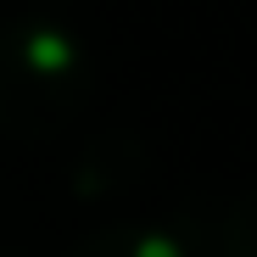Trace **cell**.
<instances>
[{
    "mask_svg": "<svg viewBox=\"0 0 257 257\" xmlns=\"http://www.w3.org/2000/svg\"><path fill=\"white\" fill-rule=\"evenodd\" d=\"M95 95V56L56 12L0 17V135L51 140Z\"/></svg>",
    "mask_w": 257,
    "mask_h": 257,
    "instance_id": "1",
    "label": "cell"
},
{
    "mask_svg": "<svg viewBox=\"0 0 257 257\" xmlns=\"http://www.w3.org/2000/svg\"><path fill=\"white\" fill-rule=\"evenodd\" d=\"M146 157H151V146H146V135L135 123H106V128H95V135L78 146V157L67 168V185H73L78 201L128 196L135 179L146 174Z\"/></svg>",
    "mask_w": 257,
    "mask_h": 257,
    "instance_id": "2",
    "label": "cell"
},
{
    "mask_svg": "<svg viewBox=\"0 0 257 257\" xmlns=\"http://www.w3.org/2000/svg\"><path fill=\"white\" fill-rule=\"evenodd\" d=\"M190 257H257V185L224 196L201 229H174Z\"/></svg>",
    "mask_w": 257,
    "mask_h": 257,
    "instance_id": "3",
    "label": "cell"
},
{
    "mask_svg": "<svg viewBox=\"0 0 257 257\" xmlns=\"http://www.w3.org/2000/svg\"><path fill=\"white\" fill-rule=\"evenodd\" d=\"M62 257H190V246L162 229V224H101L90 235H78Z\"/></svg>",
    "mask_w": 257,
    "mask_h": 257,
    "instance_id": "4",
    "label": "cell"
},
{
    "mask_svg": "<svg viewBox=\"0 0 257 257\" xmlns=\"http://www.w3.org/2000/svg\"><path fill=\"white\" fill-rule=\"evenodd\" d=\"M251 117H257V90H251Z\"/></svg>",
    "mask_w": 257,
    "mask_h": 257,
    "instance_id": "5",
    "label": "cell"
}]
</instances>
